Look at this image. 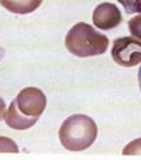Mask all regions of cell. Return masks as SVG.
Returning <instances> with one entry per match:
<instances>
[{"label": "cell", "instance_id": "1", "mask_svg": "<svg viewBox=\"0 0 141 160\" xmlns=\"http://www.w3.org/2000/svg\"><path fill=\"white\" fill-rule=\"evenodd\" d=\"M97 138V126L88 115H70L59 129L61 146L68 151L79 152L89 148Z\"/></svg>", "mask_w": 141, "mask_h": 160}, {"label": "cell", "instance_id": "2", "mask_svg": "<svg viewBox=\"0 0 141 160\" xmlns=\"http://www.w3.org/2000/svg\"><path fill=\"white\" fill-rule=\"evenodd\" d=\"M109 46V39L96 31L87 23H77L65 36V47L68 52L77 58H90L103 55Z\"/></svg>", "mask_w": 141, "mask_h": 160}, {"label": "cell", "instance_id": "3", "mask_svg": "<svg viewBox=\"0 0 141 160\" xmlns=\"http://www.w3.org/2000/svg\"><path fill=\"white\" fill-rule=\"evenodd\" d=\"M112 59L121 67H134L141 63V40L123 36L113 42Z\"/></svg>", "mask_w": 141, "mask_h": 160}, {"label": "cell", "instance_id": "4", "mask_svg": "<svg viewBox=\"0 0 141 160\" xmlns=\"http://www.w3.org/2000/svg\"><path fill=\"white\" fill-rule=\"evenodd\" d=\"M15 103L23 115L39 119L47 107V96L36 87H27L17 93Z\"/></svg>", "mask_w": 141, "mask_h": 160}, {"label": "cell", "instance_id": "5", "mask_svg": "<svg viewBox=\"0 0 141 160\" xmlns=\"http://www.w3.org/2000/svg\"><path fill=\"white\" fill-rule=\"evenodd\" d=\"M121 12L120 9L112 3H101L95 8L93 11V24L95 27H97L104 31L112 29L117 27L121 23Z\"/></svg>", "mask_w": 141, "mask_h": 160}, {"label": "cell", "instance_id": "6", "mask_svg": "<svg viewBox=\"0 0 141 160\" xmlns=\"http://www.w3.org/2000/svg\"><path fill=\"white\" fill-rule=\"evenodd\" d=\"M4 120H6L7 126L11 127L13 129H17V131H24V129H28L33 127L35 124L37 123V118H29L23 115L19 111V108L15 103V100L9 104L8 109L6 111V115H4Z\"/></svg>", "mask_w": 141, "mask_h": 160}, {"label": "cell", "instance_id": "7", "mask_svg": "<svg viewBox=\"0 0 141 160\" xmlns=\"http://www.w3.org/2000/svg\"><path fill=\"white\" fill-rule=\"evenodd\" d=\"M43 0H0L3 8L17 15L32 13L41 6Z\"/></svg>", "mask_w": 141, "mask_h": 160}, {"label": "cell", "instance_id": "8", "mask_svg": "<svg viewBox=\"0 0 141 160\" xmlns=\"http://www.w3.org/2000/svg\"><path fill=\"white\" fill-rule=\"evenodd\" d=\"M0 152L17 153L19 152V147L12 139L6 138V136H0Z\"/></svg>", "mask_w": 141, "mask_h": 160}, {"label": "cell", "instance_id": "9", "mask_svg": "<svg viewBox=\"0 0 141 160\" xmlns=\"http://www.w3.org/2000/svg\"><path fill=\"white\" fill-rule=\"evenodd\" d=\"M127 13H141V0H117Z\"/></svg>", "mask_w": 141, "mask_h": 160}, {"label": "cell", "instance_id": "10", "mask_svg": "<svg viewBox=\"0 0 141 160\" xmlns=\"http://www.w3.org/2000/svg\"><path fill=\"white\" fill-rule=\"evenodd\" d=\"M128 27H129V31L132 33V36L141 40V13L129 20Z\"/></svg>", "mask_w": 141, "mask_h": 160}, {"label": "cell", "instance_id": "11", "mask_svg": "<svg viewBox=\"0 0 141 160\" xmlns=\"http://www.w3.org/2000/svg\"><path fill=\"white\" fill-rule=\"evenodd\" d=\"M123 155H141V138L128 143L123 149Z\"/></svg>", "mask_w": 141, "mask_h": 160}, {"label": "cell", "instance_id": "12", "mask_svg": "<svg viewBox=\"0 0 141 160\" xmlns=\"http://www.w3.org/2000/svg\"><path fill=\"white\" fill-rule=\"evenodd\" d=\"M6 111H7V107H6V103L4 100L0 98V122L4 119V115H6Z\"/></svg>", "mask_w": 141, "mask_h": 160}, {"label": "cell", "instance_id": "13", "mask_svg": "<svg viewBox=\"0 0 141 160\" xmlns=\"http://www.w3.org/2000/svg\"><path fill=\"white\" fill-rule=\"evenodd\" d=\"M4 56H6V51H4V48L2 47V44H0V60H2Z\"/></svg>", "mask_w": 141, "mask_h": 160}, {"label": "cell", "instance_id": "14", "mask_svg": "<svg viewBox=\"0 0 141 160\" xmlns=\"http://www.w3.org/2000/svg\"><path fill=\"white\" fill-rule=\"evenodd\" d=\"M139 86H140V91H141V67L139 69Z\"/></svg>", "mask_w": 141, "mask_h": 160}]
</instances>
